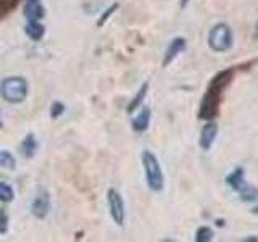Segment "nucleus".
I'll list each match as a JSON object with an SVG mask.
<instances>
[{
	"mask_svg": "<svg viewBox=\"0 0 258 242\" xmlns=\"http://www.w3.org/2000/svg\"><path fill=\"white\" fill-rule=\"evenodd\" d=\"M252 212H253V213H255V215H258V207H255V208H253V210H252Z\"/></svg>",
	"mask_w": 258,
	"mask_h": 242,
	"instance_id": "393cba45",
	"label": "nucleus"
},
{
	"mask_svg": "<svg viewBox=\"0 0 258 242\" xmlns=\"http://www.w3.org/2000/svg\"><path fill=\"white\" fill-rule=\"evenodd\" d=\"M234 42V36H232V29L229 28V24L226 23H218L210 29L208 32V47L212 48L213 52H228L232 47Z\"/></svg>",
	"mask_w": 258,
	"mask_h": 242,
	"instance_id": "20e7f679",
	"label": "nucleus"
},
{
	"mask_svg": "<svg viewBox=\"0 0 258 242\" xmlns=\"http://www.w3.org/2000/svg\"><path fill=\"white\" fill-rule=\"evenodd\" d=\"M234 78V70H224L212 79L207 92L204 95V99L200 102V110H199V118L205 121H212L216 118L218 111H220V105L223 100V94L226 91V87L231 84V81Z\"/></svg>",
	"mask_w": 258,
	"mask_h": 242,
	"instance_id": "f257e3e1",
	"label": "nucleus"
},
{
	"mask_svg": "<svg viewBox=\"0 0 258 242\" xmlns=\"http://www.w3.org/2000/svg\"><path fill=\"white\" fill-rule=\"evenodd\" d=\"M20 0H0V15H5L7 12H12L18 5Z\"/></svg>",
	"mask_w": 258,
	"mask_h": 242,
	"instance_id": "aec40b11",
	"label": "nucleus"
},
{
	"mask_svg": "<svg viewBox=\"0 0 258 242\" xmlns=\"http://www.w3.org/2000/svg\"><path fill=\"white\" fill-rule=\"evenodd\" d=\"M116 10H118V4H113L111 7H108L107 10H105V12L102 13L100 20L97 21V26H103V24H105V21H107V20L110 18V16H111L113 13H115Z\"/></svg>",
	"mask_w": 258,
	"mask_h": 242,
	"instance_id": "412c9836",
	"label": "nucleus"
},
{
	"mask_svg": "<svg viewBox=\"0 0 258 242\" xmlns=\"http://www.w3.org/2000/svg\"><path fill=\"white\" fill-rule=\"evenodd\" d=\"M107 202H108V210L110 216L113 218L118 226H123L124 223V202L121 194L116 189H108L107 192Z\"/></svg>",
	"mask_w": 258,
	"mask_h": 242,
	"instance_id": "39448f33",
	"label": "nucleus"
},
{
	"mask_svg": "<svg viewBox=\"0 0 258 242\" xmlns=\"http://www.w3.org/2000/svg\"><path fill=\"white\" fill-rule=\"evenodd\" d=\"M0 168H5L8 171H15L16 169V158L13 153L8 150H0Z\"/></svg>",
	"mask_w": 258,
	"mask_h": 242,
	"instance_id": "2eb2a0df",
	"label": "nucleus"
},
{
	"mask_svg": "<svg viewBox=\"0 0 258 242\" xmlns=\"http://www.w3.org/2000/svg\"><path fill=\"white\" fill-rule=\"evenodd\" d=\"M2 126H4V125H2V121H0V128H2Z\"/></svg>",
	"mask_w": 258,
	"mask_h": 242,
	"instance_id": "a878e982",
	"label": "nucleus"
},
{
	"mask_svg": "<svg viewBox=\"0 0 258 242\" xmlns=\"http://www.w3.org/2000/svg\"><path fill=\"white\" fill-rule=\"evenodd\" d=\"M237 192H239L240 199L245 200V202H252V200H256L258 199V189L253 188V186L247 184V183L242 186V188Z\"/></svg>",
	"mask_w": 258,
	"mask_h": 242,
	"instance_id": "dca6fc26",
	"label": "nucleus"
},
{
	"mask_svg": "<svg viewBox=\"0 0 258 242\" xmlns=\"http://www.w3.org/2000/svg\"><path fill=\"white\" fill-rule=\"evenodd\" d=\"M216 136H218V125L215 121H207V125L200 131V137H199L200 147L204 150H208L213 145Z\"/></svg>",
	"mask_w": 258,
	"mask_h": 242,
	"instance_id": "1a4fd4ad",
	"label": "nucleus"
},
{
	"mask_svg": "<svg viewBox=\"0 0 258 242\" xmlns=\"http://www.w3.org/2000/svg\"><path fill=\"white\" fill-rule=\"evenodd\" d=\"M23 13L28 21H40L45 18V8L42 0H26Z\"/></svg>",
	"mask_w": 258,
	"mask_h": 242,
	"instance_id": "6e6552de",
	"label": "nucleus"
},
{
	"mask_svg": "<svg viewBox=\"0 0 258 242\" xmlns=\"http://www.w3.org/2000/svg\"><path fill=\"white\" fill-rule=\"evenodd\" d=\"M8 221H10V218H8L7 210L0 207V234L8 232Z\"/></svg>",
	"mask_w": 258,
	"mask_h": 242,
	"instance_id": "6ab92c4d",
	"label": "nucleus"
},
{
	"mask_svg": "<svg viewBox=\"0 0 258 242\" xmlns=\"http://www.w3.org/2000/svg\"><path fill=\"white\" fill-rule=\"evenodd\" d=\"M213 229L210 228V226H200L196 232V240L197 242H210L213 239Z\"/></svg>",
	"mask_w": 258,
	"mask_h": 242,
	"instance_id": "a211bd4d",
	"label": "nucleus"
},
{
	"mask_svg": "<svg viewBox=\"0 0 258 242\" xmlns=\"http://www.w3.org/2000/svg\"><path fill=\"white\" fill-rule=\"evenodd\" d=\"M15 199V191L10 184L7 183H2L0 181V202H4V204H10Z\"/></svg>",
	"mask_w": 258,
	"mask_h": 242,
	"instance_id": "f3484780",
	"label": "nucleus"
},
{
	"mask_svg": "<svg viewBox=\"0 0 258 242\" xmlns=\"http://www.w3.org/2000/svg\"><path fill=\"white\" fill-rule=\"evenodd\" d=\"M185 47H187V40H185L184 37H174L171 42H169L166 52H165V56H163V62H161L163 68H166L177 55H181L185 50Z\"/></svg>",
	"mask_w": 258,
	"mask_h": 242,
	"instance_id": "0eeeda50",
	"label": "nucleus"
},
{
	"mask_svg": "<svg viewBox=\"0 0 258 242\" xmlns=\"http://www.w3.org/2000/svg\"><path fill=\"white\" fill-rule=\"evenodd\" d=\"M50 212V197H48V192L44 189H39L36 197L31 202V213L34 215L39 220H44V218Z\"/></svg>",
	"mask_w": 258,
	"mask_h": 242,
	"instance_id": "423d86ee",
	"label": "nucleus"
},
{
	"mask_svg": "<svg viewBox=\"0 0 258 242\" xmlns=\"http://www.w3.org/2000/svg\"><path fill=\"white\" fill-rule=\"evenodd\" d=\"M36 150H37V141H36L34 134L29 133L26 137H24L21 145H20V153L24 158H32V157H34Z\"/></svg>",
	"mask_w": 258,
	"mask_h": 242,
	"instance_id": "f8f14e48",
	"label": "nucleus"
},
{
	"mask_svg": "<svg viewBox=\"0 0 258 242\" xmlns=\"http://www.w3.org/2000/svg\"><path fill=\"white\" fill-rule=\"evenodd\" d=\"M24 32L31 40H40L45 36V26L40 21H28V24L24 26Z\"/></svg>",
	"mask_w": 258,
	"mask_h": 242,
	"instance_id": "9b49d317",
	"label": "nucleus"
},
{
	"mask_svg": "<svg viewBox=\"0 0 258 242\" xmlns=\"http://www.w3.org/2000/svg\"><path fill=\"white\" fill-rule=\"evenodd\" d=\"M150 118H152V111L150 108H142L141 113L133 119V129L136 133H145L150 126Z\"/></svg>",
	"mask_w": 258,
	"mask_h": 242,
	"instance_id": "9d476101",
	"label": "nucleus"
},
{
	"mask_svg": "<svg viewBox=\"0 0 258 242\" xmlns=\"http://www.w3.org/2000/svg\"><path fill=\"white\" fill-rule=\"evenodd\" d=\"M142 166L145 171V179H147L149 189L153 192H160L165 188V176L161 171V166L158 163V158L155 157V153H152L150 150L142 152Z\"/></svg>",
	"mask_w": 258,
	"mask_h": 242,
	"instance_id": "7ed1b4c3",
	"label": "nucleus"
},
{
	"mask_svg": "<svg viewBox=\"0 0 258 242\" xmlns=\"http://www.w3.org/2000/svg\"><path fill=\"white\" fill-rule=\"evenodd\" d=\"M147 92H149V83H144V84L141 86L139 91L136 92L134 99H133L131 102H129V105H127V113H134L137 108L141 107L142 102H144V99L147 97Z\"/></svg>",
	"mask_w": 258,
	"mask_h": 242,
	"instance_id": "4468645a",
	"label": "nucleus"
},
{
	"mask_svg": "<svg viewBox=\"0 0 258 242\" xmlns=\"http://www.w3.org/2000/svg\"><path fill=\"white\" fill-rule=\"evenodd\" d=\"M255 36L258 37V21H256V24H255Z\"/></svg>",
	"mask_w": 258,
	"mask_h": 242,
	"instance_id": "b1692460",
	"label": "nucleus"
},
{
	"mask_svg": "<svg viewBox=\"0 0 258 242\" xmlns=\"http://www.w3.org/2000/svg\"><path fill=\"white\" fill-rule=\"evenodd\" d=\"M187 4H189V0H181V8H184Z\"/></svg>",
	"mask_w": 258,
	"mask_h": 242,
	"instance_id": "5701e85b",
	"label": "nucleus"
},
{
	"mask_svg": "<svg viewBox=\"0 0 258 242\" xmlns=\"http://www.w3.org/2000/svg\"><path fill=\"white\" fill-rule=\"evenodd\" d=\"M0 95L12 105L23 103L28 97V83L21 76H8L0 83Z\"/></svg>",
	"mask_w": 258,
	"mask_h": 242,
	"instance_id": "f03ea898",
	"label": "nucleus"
},
{
	"mask_svg": "<svg viewBox=\"0 0 258 242\" xmlns=\"http://www.w3.org/2000/svg\"><path fill=\"white\" fill-rule=\"evenodd\" d=\"M226 184L229 186L232 191H239L242 186L245 184V179H244V169L242 168H236L232 173H229L226 176Z\"/></svg>",
	"mask_w": 258,
	"mask_h": 242,
	"instance_id": "ddd939ff",
	"label": "nucleus"
},
{
	"mask_svg": "<svg viewBox=\"0 0 258 242\" xmlns=\"http://www.w3.org/2000/svg\"><path fill=\"white\" fill-rule=\"evenodd\" d=\"M63 113H64V105L61 102H53L52 107H50V116L55 119V118L61 116Z\"/></svg>",
	"mask_w": 258,
	"mask_h": 242,
	"instance_id": "4be33fe9",
	"label": "nucleus"
}]
</instances>
